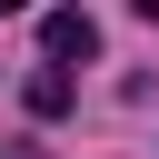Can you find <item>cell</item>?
<instances>
[{
    "label": "cell",
    "instance_id": "obj_2",
    "mask_svg": "<svg viewBox=\"0 0 159 159\" xmlns=\"http://www.w3.org/2000/svg\"><path fill=\"white\" fill-rule=\"evenodd\" d=\"M70 109V80H30V119H60Z\"/></svg>",
    "mask_w": 159,
    "mask_h": 159
},
{
    "label": "cell",
    "instance_id": "obj_3",
    "mask_svg": "<svg viewBox=\"0 0 159 159\" xmlns=\"http://www.w3.org/2000/svg\"><path fill=\"white\" fill-rule=\"evenodd\" d=\"M0 159H40V149H30V139H10V149H0Z\"/></svg>",
    "mask_w": 159,
    "mask_h": 159
},
{
    "label": "cell",
    "instance_id": "obj_1",
    "mask_svg": "<svg viewBox=\"0 0 159 159\" xmlns=\"http://www.w3.org/2000/svg\"><path fill=\"white\" fill-rule=\"evenodd\" d=\"M40 50H50V60H89V50H99V20H89V10H50V20H40Z\"/></svg>",
    "mask_w": 159,
    "mask_h": 159
}]
</instances>
